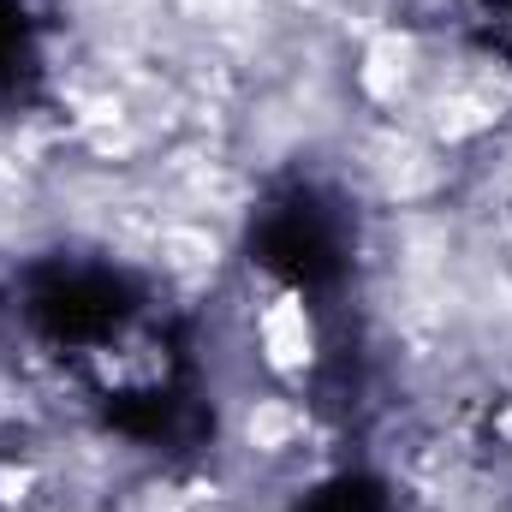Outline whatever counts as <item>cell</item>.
Wrapping results in <instances>:
<instances>
[{
  "label": "cell",
  "mask_w": 512,
  "mask_h": 512,
  "mask_svg": "<svg viewBox=\"0 0 512 512\" xmlns=\"http://www.w3.org/2000/svg\"><path fill=\"white\" fill-rule=\"evenodd\" d=\"M256 340H262V364L280 370V376H298V370H310V358H316L310 310H304L292 292L274 298V304H262V316H256Z\"/></svg>",
  "instance_id": "1"
},
{
  "label": "cell",
  "mask_w": 512,
  "mask_h": 512,
  "mask_svg": "<svg viewBox=\"0 0 512 512\" xmlns=\"http://www.w3.org/2000/svg\"><path fill=\"white\" fill-rule=\"evenodd\" d=\"M239 435H245V447H256V453H286V447H298V435H304V411H298L292 399H280V393H262V399L245 405Z\"/></svg>",
  "instance_id": "2"
}]
</instances>
